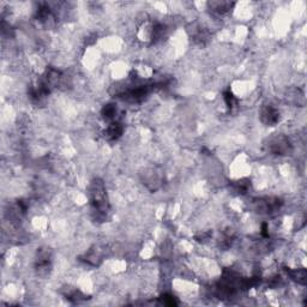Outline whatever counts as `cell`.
Returning <instances> with one entry per match:
<instances>
[{"label": "cell", "mask_w": 307, "mask_h": 307, "mask_svg": "<svg viewBox=\"0 0 307 307\" xmlns=\"http://www.w3.org/2000/svg\"><path fill=\"white\" fill-rule=\"evenodd\" d=\"M289 277L294 280L295 282L300 283V285H305L306 283V270L305 269H295V270H287Z\"/></svg>", "instance_id": "ba28073f"}, {"label": "cell", "mask_w": 307, "mask_h": 307, "mask_svg": "<svg viewBox=\"0 0 307 307\" xmlns=\"http://www.w3.org/2000/svg\"><path fill=\"white\" fill-rule=\"evenodd\" d=\"M256 210L259 214H273V212L277 211L278 209L282 205V201L278 198H263L258 199L257 202H255Z\"/></svg>", "instance_id": "7a4b0ae2"}, {"label": "cell", "mask_w": 307, "mask_h": 307, "mask_svg": "<svg viewBox=\"0 0 307 307\" xmlns=\"http://www.w3.org/2000/svg\"><path fill=\"white\" fill-rule=\"evenodd\" d=\"M124 127L119 121H112L104 130V137L108 140H117L121 137Z\"/></svg>", "instance_id": "8992f818"}, {"label": "cell", "mask_w": 307, "mask_h": 307, "mask_svg": "<svg viewBox=\"0 0 307 307\" xmlns=\"http://www.w3.org/2000/svg\"><path fill=\"white\" fill-rule=\"evenodd\" d=\"M260 120L267 126H275L280 121V112L273 104H267L260 111Z\"/></svg>", "instance_id": "277c9868"}, {"label": "cell", "mask_w": 307, "mask_h": 307, "mask_svg": "<svg viewBox=\"0 0 307 307\" xmlns=\"http://www.w3.org/2000/svg\"><path fill=\"white\" fill-rule=\"evenodd\" d=\"M210 7L214 10L216 14L224 15L229 11L230 7L233 6V2H226V1H217V2H210Z\"/></svg>", "instance_id": "9c48e42d"}, {"label": "cell", "mask_w": 307, "mask_h": 307, "mask_svg": "<svg viewBox=\"0 0 307 307\" xmlns=\"http://www.w3.org/2000/svg\"><path fill=\"white\" fill-rule=\"evenodd\" d=\"M269 149L275 155H287V154L290 153L291 144L288 138L280 136V137L273 138L270 145H269Z\"/></svg>", "instance_id": "3957f363"}, {"label": "cell", "mask_w": 307, "mask_h": 307, "mask_svg": "<svg viewBox=\"0 0 307 307\" xmlns=\"http://www.w3.org/2000/svg\"><path fill=\"white\" fill-rule=\"evenodd\" d=\"M51 253L47 250H41L37 252L36 258V270L40 275L47 273L48 270L51 269Z\"/></svg>", "instance_id": "5b68a950"}, {"label": "cell", "mask_w": 307, "mask_h": 307, "mask_svg": "<svg viewBox=\"0 0 307 307\" xmlns=\"http://www.w3.org/2000/svg\"><path fill=\"white\" fill-rule=\"evenodd\" d=\"M118 114V108L115 104H106L102 109V117H103L104 120L107 121H115V118H117Z\"/></svg>", "instance_id": "52a82bcc"}, {"label": "cell", "mask_w": 307, "mask_h": 307, "mask_svg": "<svg viewBox=\"0 0 307 307\" xmlns=\"http://www.w3.org/2000/svg\"><path fill=\"white\" fill-rule=\"evenodd\" d=\"M89 196H90V204L93 211L99 216H107L109 211V203L104 184L100 179H96L91 183L90 188H89Z\"/></svg>", "instance_id": "6da1fadb"}, {"label": "cell", "mask_w": 307, "mask_h": 307, "mask_svg": "<svg viewBox=\"0 0 307 307\" xmlns=\"http://www.w3.org/2000/svg\"><path fill=\"white\" fill-rule=\"evenodd\" d=\"M161 303H162L163 305H167V306L178 305L175 298H174L173 295H171V294H163V295L161 296Z\"/></svg>", "instance_id": "30bf717a"}]
</instances>
